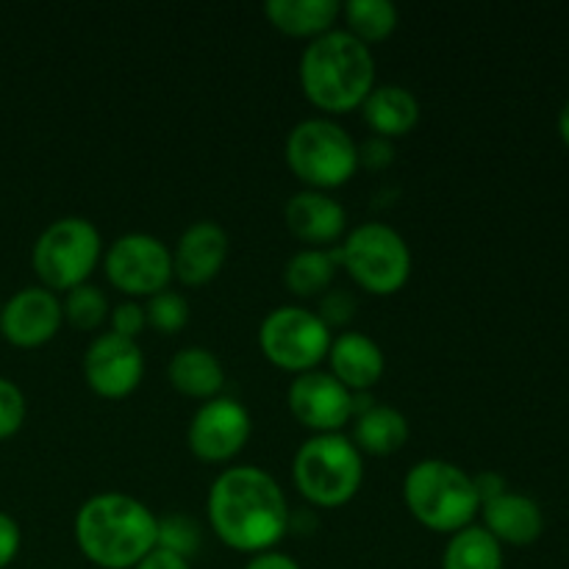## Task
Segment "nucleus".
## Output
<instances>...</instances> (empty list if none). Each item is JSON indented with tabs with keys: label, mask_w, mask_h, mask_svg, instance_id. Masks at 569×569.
Returning <instances> with one entry per match:
<instances>
[{
	"label": "nucleus",
	"mask_w": 569,
	"mask_h": 569,
	"mask_svg": "<svg viewBox=\"0 0 569 569\" xmlns=\"http://www.w3.org/2000/svg\"><path fill=\"white\" fill-rule=\"evenodd\" d=\"M211 531L239 553L276 550L289 533V503L270 472L259 467H228L214 478L206 498Z\"/></svg>",
	"instance_id": "f257e3e1"
},
{
	"label": "nucleus",
	"mask_w": 569,
	"mask_h": 569,
	"mask_svg": "<svg viewBox=\"0 0 569 569\" xmlns=\"http://www.w3.org/2000/svg\"><path fill=\"white\" fill-rule=\"evenodd\" d=\"M72 533L94 567L133 569L156 548L159 517L131 495L103 492L78 509Z\"/></svg>",
	"instance_id": "f03ea898"
},
{
	"label": "nucleus",
	"mask_w": 569,
	"mask_h": 569,
	"mask_svg": "<svg viewBox=\"0 0 569 569\" xmlns=\"http://www.w3.org/2000/svg\"><path fill=\"white\" fill-rule=\"evenodd\" d=\"M298 72L300 89L317 109L345 114L376 87V56L353 33L333 28L306 44Z\"/></svg>",
	"instance_id": "7ed1b4c3"
},
{
	"label": "nucleus",
	"mask_w": 569,
	"mask_h": 569,
	"mask_svg": "<svg viewBox=\"0 0 569 569\" xmlns=\"http://www.w3.org/2000/svg\"><path fill=\"white\" fill-rule=\"evenodd\" d=\"M403 500L411 517L437 533L461 531L481 511L470 472L445 459L417 461L406 472Z\"/></svg>",
	"instance_id": "20e7f679"
},
{
	"label": "nucleus",
	"mask_w": 569,
	"mask_h": 569,
	"mask_svg": "<svg viewBox=\"0 0 569 569\" xmlns=\"http://www.w3.org/2000/svg\"><path fill=\"white\" fill-rule=\"evenodd\" d=\"M292 481L311 506L337 509L361 489L365 459L345 433H315L295 453Z\"/></svg>",
	"instance_id": "39448f33"
},
{
	"label": "nucleus",
	"mask_w": 569,
	"mask_h": 569,
	"mask_svg": "<svg viewBox=\"0 0 569 569\" xmlns=\"http://www.w3.org/2000/svg\"><path fill=\"white\" fill-rule=\"evenodd\" d=\"M287 164L306 187L328 192L356 176L359 144L339 122L328 117H309L289 131Z\"/></svg>",
	"instance_id": "423d86ee"
},
{
	"label": "nucleus",
	"mask_w": 569,
	"mask_h": 569,
	"mask_svg": "<svg viewBox=\"0 0 569 569\" xmlns=\"http://www.w3.org/2000/svg\"><path fill=\"white\" fill-rule=\"evenodd\" d=\"M103 256L100 231L87 217H61L37 237L31 250L33 272L50 292H70L87 283Z\"/></svg>",
	"instance_id": "0eeeda50"
},
{
	"label": "nucleus",
	"mask_w": 569,
	"mask_h": 569,
	"mask_svg": "<svg viewBox=\"0 0 569 569\" xmlns=\"http://www.w3.org/2000/svg\"><path fill=\"white\" fill-rule=\"evenodd\" d=\"M339 267L348 270L356 287L387 298L409 281L411 250L387 222H361L339 244Z\"/></svg>",
	"instance_id": "6e6552de"
},
{
	"label": "nucleus",
	"mask_w": 569,
	"mask_h": 569,
	"mask_svg": "<svg viewBox=\"0 0 569 569\" xmlns=\"http://www.w3.org/2000/svg\"><path fill=\"white\" fill-rule=\"evenodd\" d=\"M331 342V328L317 311L303 306H278L261 320L259 328L261 353L295 376L315 370L322 359H328Z\"/></svg>",
	"instance_id": "1a4fd4ad"
},
{
	"label": "nucleus",
	"mask_w": 569,
	"mask_h": 569,
	"mask_svg": "<svg viewBox=\"0 0 569 569\" xmlns=\"http://www.w3.org/2000/svg\"><path fill=\"white\" fill-rule=\"evenodd\" d=\"M106 278L131 298H153L170 289L172 250L150 233H122L106 250Z\"/></svg>",
	"instance_id": "9d476101"
},
{
	"label": "nucleus",
	"mask_w": 569,
	"mask_h": 569,
	"mask_svg": "<svg viewBox=\"0 0 569 569\" xmlns=\"http://www.w3.org/2000/svg\"><path fill=\"white\" fill-rule=\"evenodd\" d=\"M250 439V415L237 398L217 395L192 415L187 445L200 461L222 465L244 450Z\"/></svg>",
	"instance_id": "9b49d317"
},
{
	"label": "nucleus",
	"mask_w": 569,
	"mask_h": 569,
	"mask_svg": "<svg viewBox=\"0 0 569 569\" xmlns=\"http://www.w3.org/2000/svg\"><path fill=\"white\" fill-rule=\"evenodd\" d=\"M144 356L139 342L106 331L89 342L83 353V378L89 389L106 400H122L142 383Z\"/></svg>",
	"instance_id": "f8f14e48"
},
{
	"label": "nucleus",
	"mask_w": 569,
	"mask_h": 569,
	"mask_svg": "<svg viewBox=\"0 0 569 569\" xmlns=\"http://www.w3.org/2000/svg\"><path fill=\"white\" fill-rule=\"evenodd\" d=\"M287 400L295 420L315 433H339L353 420V392L331 372L309 370L295 376Z\"/></svg>",
	"instance_id": "ddd939ff"
},
{
	"label": "nucleus",
	"mask_w": 569,
	"mask_h": 569,
	"mask_svg": "<svg viewBox=\"0 0 569 569\" xmlns=\"http://www.w3.org/2000/svg\"><path fill=\"white\" fill-rule=\"evenodd\" d=\"M64 322L59 295L44 287H26L0 306V333L14 348H39L59 333Z\"/></svg>",
	"instance_id": "4468645a"
},
{
	"label": "nucleus",
	"mask_w": 569,
	"mask_h": 569,
	"mask_svg": "<svg viewBox=\"0 0 569 569\" xmlns=\"http://www.w3.org/2000/svg\"><path fill=\"white\" fill-rule=\"evenodd\" d=\"M228 259V233L220 222H192L172 250V276L187 287H203L220 276Z\"/></svg>",
	"instance_id": "2eb2a0df"
},
{
	"label": "nucleus",
	"mask_w": 569,
	"mask_h": 569,
	"mask_svg": "<svg viewBox=\"0 0 569 569\" xmlns=\"http://www.w3.org/2000/svg\"><path fill=\"white\" fill-rule=\"evenodd\" d=\"M283 222L300 242L311 244V248H326V244L342 239L345 228H348V211L328 192L303 189L287 200Z\"/></svg>",
	"instance_id": "dca6fc26"
},
{
	"label": "nucleus",
	"mask_w": 569,
	"mask_h": 569,
	"mask_svg": "<svg viewBox=\"0 0 569 569\" xmlns=\"http://www.w3.org/2000/svg\"><path fill=\"white\" fill-rule=\"evenodd\" d=\"M481 515L483 528L500 545H511V548H528L545 531L542 506L520 492H503L500 498L489 500L481 506Z\"/></svg>",
	"instance_id": "f3484780"
},
{
	"label": "nucleus",
	"mask_w": 569,
	"mask_h": 569,
	"mask_svg": "<svg viewBox=\"0 0 569 569\" xmlns=\"http://www.w3.org/2000/svg\"><path fill=\"white\" fill-rule=\"evenodd\" d=\"M328 367L342 387H348L353 395H361L381 381L387 361H383V350L378 348V342H372L367 333L345 331L333 337L331 350H328Z\"/></svg>",
	"instance_id": "a211bd4d"
},
{
	"label": "nucleus",
	"mask_w": 569,
	"mask_h": 569,
	"mask_svg": "<svg viewBox=\"0 0 569 569\" xmlns=\"http://www.w3.org/2000/svg\"><path fill=\"white\" fill-rule=\"evenodd\" d=\"M359 109L367 126L381 139L406 137L420 122V100L411 89L398 87V83L372 87Z\"/></svg>",
	"instance_id": "6ab92c4d"
},
{
	"label": "nucleus",
	"mask_w": 569,
	"mask_h": 569,
	"mask_svg": "<svg viewBox=\"0 0 569 569\" xmlns=\"http://www.w3.org/2000/svg\"><path fill=\"white\" fill-rule=\"evenodd\" d=\"M167 378L181 395L194 400H211L226 387V370L209 348H181L167 365Z\"/></svg>",
	"instance_id": "aec40b11"
},
{
	"label": "nucleus",
	"mask_w": 569,
	"mask_h": 569,
	"mask_svg": "<svg viewBox=\"0 0 569 569\" xmlns=\"http://www.w3.org/2000/svg\"><path fill=\"white\" fill-rule=\"evenodd\" d=\"M264 14L278 31L289 37L317 39L333 31V22L342 14L339 0H267Z\"/></svg>",
	"instance_id": "412c9836"
},
{
	"label": "nucleus",
	"mask_w": 569,
	"mask_h": 569,
	"mask_svg": "<svg viewBox=\"0 0 569 569\" xmlns=\"http://www.w3.org/2000/svg\"><path fill=\"white\" fill-rule=\"evenodd\" d=\"M409 420L403 417V411L372 403L370 409L353 417V439L350 442L359 448V453L392 456L409 442Z\"/></svg>",
	"instance_id": "4be33fe9"
},
{
	"label": "nucleus",
	"mask_w": 569,
	"mask_h": 569,
	"mask_svg": "<svg viewBox=\"0 0 569 569\" xmlns=\"http://www.w3.org/2000/svg\"><path fill=\"white\" fill-rule=\"evenodd\" d=\"M339 270V248H303L283 267V283L298 298L328 292Z\"/></svg>",
	"instance_id": "5701e85b"
},
{
	"label": "nucleus",
	"mask_w": 569,
	"mask_h": 569,
	"mask_svg": "<svg viewBox=\"0 0 569 569\" xmlns=\"http://www.w3.org/2000/svg\"><path fill=\"white\" fill-rule=\"evenodd\" d=\"M442 569H503V545L483 526H467L450 533Z\"/></svg>",
	"instance_id": "b1692460"
},
{
	"label": "nucleus",
	"mask_w": 569,
	"mask_h": 569,
	"mask_svg": "<svg viewBox=\"0 0 569 569\" xmlns=\"http://www.w3.org/2000/svg\"><path fill=\"white\" fill-rule=\"evenodd\" d=\"M342 17L348 22V33L370 48L372 42H383L398 28V9L389 0H348L342 3Z\"/></svg>",
	"instance_id": "393cba45"
},
{
	"label": "nucleus",
	"mask_w": 569,
	"mask_h": 569,
	"mask_svg": "<svg viewBox=\"0 0 569 569\" xmlns=\"http://www.w3.org/2000/svg\"><path fill=\"white\" fill-rule=\"evenodd\" d=\"M61 309H64V320L72 328H78V331H94L109 317V298L94 283H81V287L67 292Z\"/></svg>",
	"instance_id": "a878e982"
},
{
	"label": "nucleus",
	"mask_w": 569,
	"mask_h": 569,
	"mask_svg": "<svg viewBox=\"0 0 569 569\" xmlns=\"http://www.w3.org/2000/svg\"><path fill=\"white\" fill-rule=\"evenodd\" d=\"M144 317H148V326L159 333H178L187 328L189 322V303L181 292H164L153 295L144 303Z\"/></svg>",
	"instance_id": "bb28decb"
},
{
	"label": "nucleus",
	"mask_w": 569,
	"mask_h": 569,
	"mask_svg": "<svg viewBox=\"0 0 569 569\" xmlns=\"http://www.w3.org/2000/svg\"><path fill=\"white\" fill-rule=\"evenodd\" d=\"M156 548L170 550V553L189 561L200 550L198 522L187 515H172L159 520V539H156Z\"/></svg>",
	"instance_id": "cd10ccee"
},
{
	"label": "nucleus",
	"mask_w": 569,
	"mask_h": 569,
	"mask_svg": "<svg viewBox=\"0 0 569 569\" xmlns=\"http://www.w3.org/2000/svg\"><path fill=\"white\" fill-rule=\"evenodd\" d=\"M26 422V395L9 378H0V439L14 437Z\"/></svg>",
	"instance_id": "c85d7f7f"
},
{
	"label": "nucleus",
	"mask_w": 569,
	"mask_h": 569,
	"mask_svg": "<svg viewBox=\"0 0 569 569\" xmlns=\"http://www.w3.org/2000/svg\"><path fill=\"white\" fill-rule=\"evenodd\" d=\"M109 322H111V333H117V337L133 339V342H137L139 333L148 328L144 306H139L137 300H126V303L117 306V309L109 315Z\"/></svg>",
	"instance_id": "c756f323"
},
{
	"label": "nucleus",
	"mask_w": 569,
	"mask_h": 569,
	"mask_svg": "<svg viewBox=\"0 0 569 569\" xmlns=\"http://www.w3.org/2000/svg\"><path fill=\"white\" fill-rule=\"evenodd\" d=\"M353 309H356V300L350 298L348 292H328L326 298H322L320 317L328 328L345 326V322L353 317Z\"/></svg>",
	"instance_id": "7c9ffc66"
},
{
	"label": "nucleus",
	"mask_w": 569,
	"mask_h": 569,
	"mask_svg": "<svg viewBox=\"0 0 569 569\" xmlns=\"http://www.w3.org/2000/svg\"><path fill=\"white\" fill-rule=\"evenodd\" d=\"M22 545L20 526H17L14 517H9L6 511H0V569L9 567L17 559Z\"/></svg>",
	"instance_id": "2f4dec72"
},
{
	"label": "nucleus",
	"mask_w": 569,
	"mask_h": 569,
	"mask_svg": "<svg viewBox=\"0 0 569 569\" xmlns=\"http://www.w3.org/2000/svg\"><path fill=\"white\" fill-rule=\"evenodd\" d=\"M389 161H392V148H389V139H370V142H365L359 148V164H367V167H387Z\"/></svg>",
	"instance_id": "473e14b6"
},
{
	"label": "nucleus",
	"mask_w": 569,
	"mask_h": 569,
	"mask_svg": "<svg viewBox=\"0 0 569 569\" xmlns=\"http://www.w3.org/2000/svg\"><path fill=\"white\" fill-rule=\"evenodd\" d=\"M472 483H476V492H478V500L483 503H489V500L500 498L503 492H509V487H506V478L500 476V472H481V476H472Z\"/></svg>",
	"instance_id": "72a5a7b5"
},
{
	"label": "nucleus",
	"mask_w": 569,
	"mask_h": 569,
	"mask_svg": "<svg viewBox=\"0 0 569 569\" xmlns=\"http://www.w3.org/2000/svg\"><path fill=\"white\" fill-rule=\"evenodd\" d=\"M133 569H192V561L181 559V556L170 553V550L153 548Z\"/></svg>",
	"instance_id": "f704fd0d"
},
{
	"label": "nucleus",
	"mask_w": 569,
	"mask_h": 569,
	"mask_svg": "<svg viewBox=\"0 0 569 569\" xmlns=\"http://www.w3.org/2000/svg\"><path fill=\"white\" fill-rule=\"evenodd\" d=\"M244 569H300V565L281 550H267V553L250 556Z\"/></svg>",
	"instance_id": "c9c22d12"
},
{
	"label": "nucleus",
	"mask_w": 569,
	"mask_h": 569,
	"mask_svg": "<svg viewBox=\"0 0 569 569\" xmlns=\"http://www.w3.org/2000/svg\"><path fill=\"white\" fill-rule=\"evenodd\" d=\"M559 137H561V142L569 148V100L561 106V111H559Z\"/></svg>",
	"instance_id": "e433bc0d"
}]
</instances>
